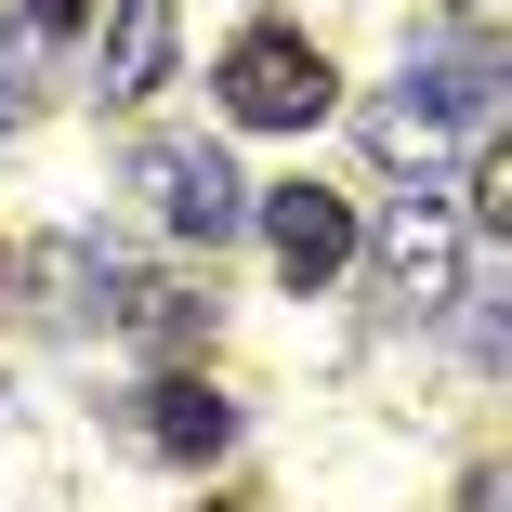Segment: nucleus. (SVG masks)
Masks as SVG:
<instances>
[{"mask_svg":"<svg viewBox=\"0 0 512 512\" xmlns=\"http://www.w3.org/2000/svg\"><path fill=\"white\" fill-rule=\"evenodd\" d=\"M171 79V0H106V40H92V92L106 106H145Z\"/></svg>","mask_w":512,"mask_h":512,"instance_id":"nucleus-6","label":"nucleus"},{"mask_svg":"<svg viewBox=\"0 0 512 512\" xmlns=\"http://www.w3.org/2000/svg\"><path fill=\"white\" fill-rule=\"evenodd\" d=\"M368 263H381V302H407V316L447 302V211H434V197H394L381 237H368Z\"/></svg>","mask_w":512,"mask_h":512,"instance_id":"nucleus-5","label":"nucleus"},{"mask_svg":"<svg viewBox=\"0 0 512 512\" xmlns=\"http://www.w3.org/2000/svg\"><path fill=\"white\" fill-rule=\"evenodd\" d=\"M132 197H145L171 237H197V250H224V237L250 224V184H237V158H224L211 132H158V145H132Z\"/></svg>","mask_w":512,"mask_h":512,"instance_id":"nucleus-2","label":"nucleus"},{"mask_svg":"<svg viewBox=\"0 0 512 512\" xmlns=\"http://www.w3.org/2000/svg\"><path fill=\"white\" fill-rule=\"evenodd\" d=\"M250 224H263V250H276L289 289H329L355 263V211H342L329 184H250Z\"/></svg>","mask_w":512,"mask_h":512,"instance_id":"nucleus-4","label":"nucleus"},{"mask_svg":"<svg viewBox=\"0 0 512 512\" xmlns=\"http://www.w3.org/2000/svg\"><path fill=\"white\" fill-rule=\"evenodd\" d=\"M145 447H158V460H224V447H237V407H224L211 381L171 368V381L145 394Z\"/></svg>","mask_w":512,"mask_h":512,"instance_id":"nucleus-7","label":"nucleus"},{"mask_svg":"<svg viewBox=\"0 0 512 512\" xmlns=\"http://www.w3.org/2000/svg\"><path fill=\"white\" fill-rule=\"evenodd\" d=\"M0 132H27V53H0Z\"/></svg>","mask_w":512,"mask_h":512,"instance_id":"nucleus-9","label":"nucleus"},{"mask_svg":"<svg viewBox=\"0 0 512 512\" xmlns=\"http://www.w3.org/2000/svg\"><path fill=\"white\" fill-rule=\"evenodd\" d=\"M119 316H132L158 355H184V342H211V316H224V302H211V289H184V276H132V302H119Z\"/></svg>","mask_w":512,"mask_h":512,"instance_id":"nucleus-8","label":"nucleus"},{"mask_svg":"<svg viewBox=\"0 0 512 512\" xmlns=\"http://www.w3.org/2000/svg\"><path fill=\"white\" fill-rule=\"evenodd\" d=\"M329 53L316 40H302V27H250L237 53H224V119L237 132H316L329 119Z\"/></svg>","mask_w":512,"mask_h":512,"instance_id":"nucleus-3","label":"nucleus"},{"mask_svg":"<svg viewBox=\"0 0 512 512\" xmlns=\"http://www.w3.org/2000/svg\"><path fill=\"white\" fill-rule=\"evenodd\" d=\"M486 119H499V66H486V40H473V53H447V66H407V92L368 106V145H381L394 171H434L447 145H486Z\"/></svg>","mask_w":512,"mask_h":512,"instance_id":"nucleus-1","label":"nucleus"},{"mask_svg":"<svg viewBox=\"0 0 512 512\" xmlns=\"http://www.w3.org/2000/svg\"><path fill=\"white\" fill-rule=\"evenodd\" d=\"M27 14H40V27H79V14H92V0H27Z\"/></svg>","mask_w":512,"mask_h":512,"instance_id":"nucleus-10","label":"nucleus"}]
</instances>
